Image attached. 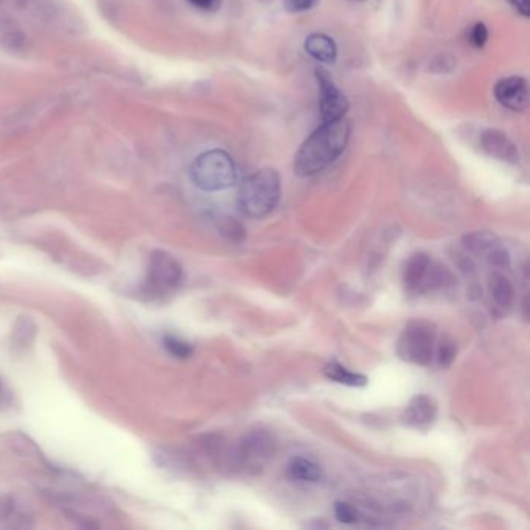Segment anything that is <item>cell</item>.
I'll list each match as a JSON object with an SVG mask.
<instances>
[{"label":"cell","mask_w":530,"mask_h":530,"mask_svg":"<svg viewBox=\"0 0 530 530\" xmlns=\"http://www.w3.org/2000/svg\"><path fill=\"white\" fill-rule=\"evenodd\" d=\"M350 131V123L345 119L322 123L299 148L294 157L296 174L308 178L336 162L347 148Z\"/></svg>","instance_id":"6da1fadb"},{"label":"cell","mask_w":530,"mask_h":530,"mask_svg":"<svg viewBox=\"0 0 530 530\" xmlns=\"http://www.w3.org/2000/svg\"><path fill=\"white\" fill-rule=\"evenodd\" d=\"M282 195L280 174L274 168H260L249 174L238 193L240 210L249 218H263L277 207Z\"/></svg>","instance_id":"7a4b0ae2"},{"label":"cell","mask_w":530,"mask_h":530,"mask_svg":"<svg viewBox=\"0 0 530 530\" xmlns=\"http://www.w3.org/2000/svg\"><path fill=\"white\" fill-rule=\"evenodd\" d=\"M191 181L204 191H219L234 187L238 171L234 159L224 150H209L199 155L190 168Z\"/></svg>","instance_id":"3957f363"},{"label":"cell","mask_w":530,"mask_h":530,"mask_svg":"<svg viewBox=\"0 0 530 530\" xmlns=\"http://www.w3.org/2000/svg\"><path fill=\"white\" fill-rule=\"evenodd\" d=\"M435 330L429 322L416 320L403 330L398 341V355L412 364L428 366L434 355Z\"/></svg>","instance_id":"277c9868"},{"label":"cell","mask_w":530,"mask_h":530,"mask_svg":"<svg viewBox=\"0 0 530 530\" xmlns=\"http://www.w3.org/2000/svg\"><path fill=\"white\" fill-rule=\"evenodd\" d=\"M183 279L182 266L171 253L165 251H155L151 253L148 267V285L159 294L178 288Z\"/></svg>","instance_id":"5b68a950"},{"label":"cell","mask_w":530,"mask_h":530,"mask_svg":"<svg viewBox=\"0 0 530 530\" xmlns=\"http://www.w3.org/2000/svg\"><path fill=\"white\" fill-rule=\"evenodd\" d=\"M316 80L319 86V109L322 123L344 119L345 112L349 111L347 97L336 86L324 67L316 68Z\"/></svg>","instance_id":"8992f818"},{"label":"cell","mask_w":530,"mask_h":530,"mask_svg":"<svg viewBox=\"0 0 530 530\" xmlns=\"http://www.w3.org/2000/svg\"><path fill=\"white\" fill-rule=\"evenodd\" d=\"M495 97L504 107L514 112H522L529 106V84L522 76L513 75L496 83Z\"/></svg>","instance_id":"52a82bcc"},{"label":"cell","mask_w":530,"mask_h":530,"mask_svg":"<svg viewBox=\"0 0 530 530\" xmlns=\"http://www.w3.org/2000/svg\"><path fill=\"white\" fill-rule=\"evenodd\" d=\"M479 142L483 152L491 157H496L510 164H514L519 159L517 145H514L510 137L502 133V131L495 128L483 129L481 133Z\"/></svg>","instance_id":"ba28073f"},{"label":"cell","mask_w":530,"mask_h":530,"mask_svg":"<svg viewBox=\"0 0 530 530\" xmlns=\"http://www.w3.org/2000/svg\"><path fill=\"white\" fill-rule=\"evenodd\" d=\"M275 451V439L271 433L255 429L246 434L241 440V456L246 459H267Z\"/></svg>","instance_id":"9c48e42d"},{"label":"cell","mask_w":530,"mask_h":530,"mask_svg":"<svg viewBox=\"0 0 530 530\" xmlns=\"http://www.w3.org/2000/svg\"><path fill=\"white\" fill-rule=\"evenodd\" d=\"M437 416V406L431 397L418 395L412 398L403 414L406 425L414 428H425L431 425Z\"/></svg>","instance_id":"30bf717a"},{"label":"cell","mask_w":530,"mask_h":530,"mask_svg":"<svg viewBox=\"0 0 530 530\" xmlns=\"http://www.w3.org/2000/svg\"><path fill=\"white\" fill-rule=\"evenodd\" d=\"M305 52L316 59L318 63L324 64H335L337 59V47L333 37H330L324 33H313L305 40Z\"/></svg>","instance_id":"8fae6325"},{"label":"cell","mask_w":530,"mask_h":530,"mask_svg":"<svg viewBox=\"0 0 530 530\" xmlns=\"http://www.w3.org/2000/svg\"><path fill=\"white\" fill-rule=\"evenodd\" d=\"M431 263H433V260L429 258L426 253H421V252L414 253L404 267V274H403L404 285L412 291H420L428 275L429 267H431Z\"/></svg>","instance_id":"7c38bea8"},{"label":"cell","mask_w":530,"mask_h":530,"mask_svg":"<svg viewBox=\"0 0 530 530\" xmlns=\"http://www.w3.org/2000/svg\"><path fill=\"white\" fill-rule=\"evenodd\" d=\"M490 293L499 308H512V305L514 302V289L510 280L504 277L502 274L495 272L490 275Z\"/></svg>","instance_id":"4fadbf2b"},{"label":"cell","mask_w":530,"mask_h":530,"mask_svg":"<svg viewBox=\"0 0 530 530\" xmlns=\"http://www.w3.org/2000/svg\"><path fill=\"white\" fill-rule=\"evenodd\" d=\"M288 474L291 479L301 482H318L322 478V470L311 459L296 457L288 465Z\"/></svg>","instance_id":"5bb4252c"},{"label":"cell","mask_w":530,"mask_h":530,"mask_svg":"<svg viewBox=\"0 0 530 530\" xmlns=\"http://www.w3.org/2000/svg\"><path fill=\"white\" fill-rule=\"evenodd\" d=\"M327 378L333 380L336 383L347 384V386H364L367 383V378L364 375L349 371L347 367H344L337 363H332L325 367Z\"/></svg>","instance_id":"9a60e30c"},{"label":"cell","mask_w":530,"mask_h":530,"mask_svg":"<svg viewBox=\"0 0 530 530\" xmlns=\"http://www.w3.org/2000/svg\"><path fill=\"white\" fill-rule=\"evenodd\" d=\"M164 347L171 356L178 359H187L191 356V353H193V347H191L187 341H183L181 337L173 335H167L164 337Z\"/></svg>","instance_id":"2e32d148"},{"label":"cell","mask_w":530,"mask_h":530,"mask_svg":"<svg viewBox=\"0 0 530 530\" xmlns=\"http://www.w3.org/2000/svg\"><path fill=\"white\" fill-rule=\"evenodd\" d=\"M218 227L219 232L232 243H241L246 238L244 227L234 218H222Z\"/></svg>","instance_id":"e0dca14e"},{"label":"cell","mask_w":530,"mask_h":530,"mask_svg":"<svg viewBox=\"0 0 530 530\" xmlns=\"http://www.w3.org/2000/svg\"><path fill=\"white\" fill-rule=\"evenodd\" d=\"M493 244V236L487 232H476L465 236V248L473 252H482Z\"/></svg>","instance_id":"ac0fdd59"},{"label":"cell","mask_w":530,"mask_h":530,"mask_svg":"<svg viewBox=\"0 0 530 530\" xmlns=\"http://www.w3.org/2000/svg\"><path fill=\"white\" fill-rule=\"evenodd\" d=\"M468 41H470L476 49H482L483 45L487 44L488 41V28L486 24H482V22H478V24H474L470 32H468Z\"/></svg>","instance_id":"d6986e66"},{"label":"cell","mask_w":530,"mask_h":530,"mask_svg":"<svg viewBox=\"0 0 530 530\" xmlns=\"http://www.w3.org/2000/svg\"><path fill=\"white\" fill-rule=\"evenodd\" d=\"M335 514L337 521L344 522V524H353V522L358 521V513L355 510V507L347 502H336Z\"/></svg>","instance_id":"ffe728a7"},{"label":"cell","mask_w":530,"mask_h":530,"mask_svg":"<svg viewBox=\"0 0 530 530\" xmlns=\"http://www.w3.org/2000/svg\"><path fill=\"white\" fill-rule=\"evenodd\" d=\"M456 353H457V347H456L454 341L448 339V337H447V339H443L442 344H440V347H439V363H440V366L448 367L452 363V361H454Z\"/></svg>","instance_id":"44dd1931"},{"label":"cell","mask_w":530,"mask_h":530,"mask_svg":"<svg viewBox=\"0 0 530 530\" xmlns=\"http://www.w3.org/2000/svg\"><path fill=\"white\" fill-rule=\"evenodd\" d=\"M320 0H283V6L288 13H305L316 8Z\"/></svg>","instance_id":"7402d4cb"},{"label":"cell","mask_w":530,"mask_h":530,"mask_svg":"<svg viewBox=\"0 0 530 530\" xmlns=\"http://www.w3.org/2000/svg\"><path fill=\"white\" fill-rule=\"evenodd\" d=\"M454 67H456V59L451 55H447V53H442V55L435 56L431 63V71L434 73H450Z\"/></svg>","instance_id":"603a6c76"},{"label":"cell","mask_w":530,"mask_h":530,"mask_svg":"<svg viewBox=\"0 0 530 530\" xmlns=\"http://www.w3.org/2000/svg\"><path fill=\"white\" fill-rule=\"evenodd\" d=\"M190 5H193L195 8L207 11V13H213L219 10V6L222 4V0H188Z\"/></svg>","instance_id":"cb8c5ba5"},{"label":"cell","mask_w":530,"mask_h":530,"mask_svg":"<svg viewBox=\"0 0 530 530\" xmlns=\"http://www.w3.org/2000/svg\"><path fill=\"white\" fill-rule=\"evenodd\" d=\"M490 263L493 266H498V267L509 266V263H510L509 253H507V251H504V249L493 251L490 255Z\"/></svg>","instance_id":"d4e9b609"},{"label":"cell","mask_w":530,"mask_h":530,"mask_svg":"<svg viewBox=\"0 0 530 530\" xmlns=\"http://www.w3.org/2000/svg\"><path fill=\"white\" fill-rule=\"evenodd\" d=\"M507 2H509L521 16H530V0H507Z\"/></svg>","instance_id":"484cf974"},{"label":"cell","mask_w":530,"mask_h":530,"mask_svg":"<svg viewBox=\"0 0 530 530\" xmlns=\"http://www.w3.org/2000/svg\"><path fill=\"white\" fill-rule=\"evenodd\" d=\"M2 395H4V389H2V383H0V400H2Z\"/></svg>","instance_id":"4316f807"},{"label":"cell","mask_w":530,"mask_h":530,"mask_svg":"<svg viewBox=\"0 0 530 530\" xmlns=\"http://www.w3.org/2000/svg\"><path fill=\"white\" fill-rule=\"evenodd\" d=\"M260 2H272V0H260Z\"/></svg>","instance_id":"83f0119b"},{"label":"cell","mask_w":530,"mask_h":530,"mask_svg":"<svg viewBox=\"0 0 530 530\" xmlns=\"http://www.w3.org/2000/svg\"><path fill=\"white\" fill-rule=\"evenodd\" d=\"M353 2H361V0H353Z\"/></svg>","instance_id":"f1b7e54d"}]
</instances>
